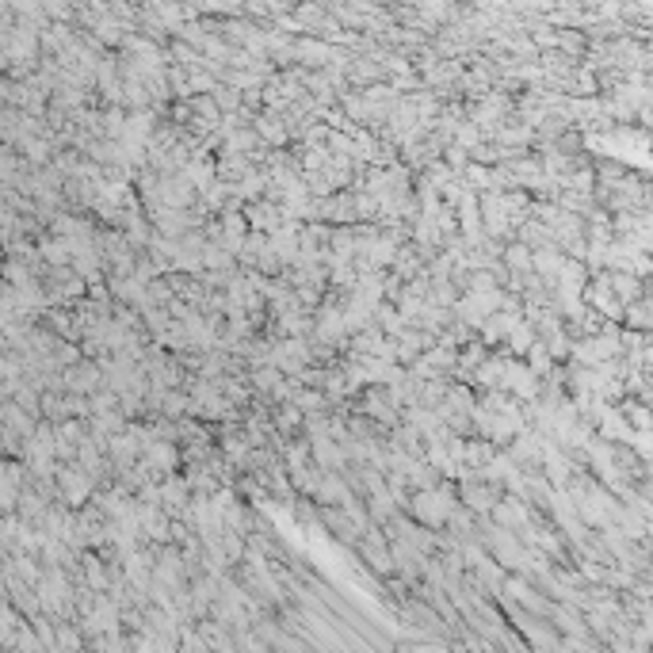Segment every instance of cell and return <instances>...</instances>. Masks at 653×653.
Returning a JSON list of instances; mask_svg holds the SVG:
<instances>
[{
	"label": "cell",
	"instance_id": "obj_2",
	"mask_svg": "<svg viewBox=\"0 0 653 653\" xmlns=\"http://www.w3.org/2000/svg\"><path fill=\"white\" fill-rule=\"evenodd\" d=\"M497 302H501V294H466L463 302H458V317L470 321V325H481V321L489 317V313L497 310Z\"/></svg>",
	"mask_w": 653,
	"mask_h": 653
},
{
	"label": "cell",
	"instance_id": "obj_8",
	"mask_svg": "<svg viewBox=\"0 0 653 653\" xmlns=\"http://www.w3.org/2000/svg\"><path fill=\"white\" fill-rule=\"evenodd\" d=\"M298 409H321L325 405V398H321V393H313V390H306V393H298Z\"/></svg>",
	"mask_w": 653,
	"mask_h": 653
},
{
	"label": "cell",
	"instance_id": "obj_1",
	"mask_svg": "<svg viewBox=\"0 0 653 653\" xmlns=\"http://www.w3.org/2000/svg\"><path fill=\"white\" fill-rule=\"evenodd\" d=\"M413 516L424 523H447L451 516H455V497H451V489L443 486H432V489H421V493L413 497Z\"/></svg>",
	"mask_w": 653,
	"mask_h": 653
},
{
	"label": "cell",
	"instance_id": "obj_4",
	"mask_svg": "<svg viewBox=\"0 0 653 653\" xmlns=\"http://www.w3.org/2000/svg\"><path fill=\"white\" fill-rule=\"evenodd\" d=\"M348 329H344V317H340V310H325L321 313V321H317V336H325V340H336V336H344Z\"/></svg>",
	"mask_w": 653,
	"mask_h": 653
},
{
	"label": "cell",
	"instance_id": "obj_7",
	"mask_svg": "<svg viewBox=\"0 0 653 653\" xmlns=\"http://www.w3.org/2000/svg\"><path fill=\"white\" fill-rule=\"evenodd\" d=\"M183 409H188V398H183V393H176V390H168L165 393V413L168 416H180Z\"/></svg>",
	"mask_w": 653,
	"mask_h": 653
},
{
	"label": "cell",
	"instance_id": "obj_9",
	"mask_svg": "<svg viewBox=\"0 0 653 653\" xmlns=\"http://www.w3.org/2000/svg\"><path fill=\"white\" fill-rule=\"evenodd\" d=\"M508 264H516V268H531V256H527V248H523V245L508 248Z\"/></svg>",
	"mask_w": 653,
	"mask_h": 653
},
{
	"label": "cell",
	"instance_id": "obj_6",
	"mask_svg": "<svg viewBox=\"0 0 653 653\" xmlns=\"http://www.w3.org/2000/svg\"><path fill=\"white\" fill-rule=\"evenodd\" d=\"M253 378H256V386H260V390H276V386L283 382V378H279V370H276V367H268V363H264V367L256 370Z\"/></svg>",
	"mask_w": 653,
	"mask_h": 653
},
{
	"label": "cell",
	"instance_id": "obj_5",
	"mask_svg": "<svg viewBox=\"0 0 653 653\" xmlns=\"http://www.w3.org/2000/svg\"><path fill=\"white\" fill-rule=\"evenodd\" d=\"M466 504H474L478 512H486V508H493L497 504V493H493V486H466Z\"/></svg>",
	"mask_w": 653,
	"mask_h": 653
},
{
	"label": "cell",
	"instance_id": "obj_3",
	"mask_svg": "<svg viewBox=\"0 0 653 653\" xmlns=\"http://www.w3.org/2000/svg\"><path fill=\"white\" fill-rule=\"evenodd\" d=\"M145 466L168 474L176 466V447H172V443H160V440H149V443H145Z\"/></svg>",
	"mask_w": 653,
	"mask_h": 653
}]
</instances>
